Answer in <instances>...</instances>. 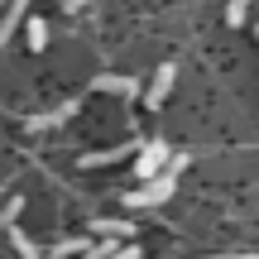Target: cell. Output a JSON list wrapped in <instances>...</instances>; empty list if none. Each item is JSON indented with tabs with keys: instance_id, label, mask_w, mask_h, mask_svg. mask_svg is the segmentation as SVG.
Here are the masks:
<instances>
[{
	"instance_id": "4fadbf2b",
	"label": "cell",
	"mask_w": 259,
	"mask_h": 259,
	"mask_svg": "<svg viewBox=\"0 0 259 259\" xmlns=\"http://www.w3.org/2000/svg\"><path fill=\"white\" fill-rule=\"evenodd\" d=\"M106 259H139V245H115V254H106Z\"/></svg>"
},
{
	"instance_id": "6da1fadb",
	"label": "cell",
	"mask_w": 259,
	"mask_h": 259,
	"mask_svg": "<svg viewBox=\"0 0 259 259\" xmlns=\"http://www.w3.org/2000/svg\"><path fill=\"white\" fill-rule=\"evenodd\" d=\"M183 168H187V158L173 154V158H168V173H158V178H149L144 187L125 192V206H135V211H139V206H163L168 197L178 192V173H183Z\"/></svg>"
},
{
	"instance_id": "7c38bea8",
	"label": "cell",
	"mask_w": 259,
	"mask_h": 259,
	"mask_svg": "<svg viewBox=\"0 0 259 259\" xmlns=\"http://www.w3.org/2000/svg\"><path fill=\"white\" fill-rule=\"evenodd\" d=\"M19 211H24V197H10V206H5V211H0V231H10Z\"/></svg>"
},
{
	"instance_id": "52a82bcc",
	"label": "cell",
	"mask_w": 259,
	"mask_h": 259,
	"mask_svg": "<svg viewBox=\"0 0 259 259\" xmlns=\"http://www.w3.org/2000/svg\"><path fill=\"white\" fill-rule=\"evenodd\" d=\"M24 19H29V0H10V15H5V24H0V44H10L15 24H24Z\"/></svg>"
},
{
	"instance_id": "9c48e42d",
	"label": "cell",
	"mask_w": 259,
	"mask_h": 259,
	"mask_svg": "<svg viewBox=\"0 0 259 259\" xmlns=\"http://www.w3.org/2000/svg\"><path fill=\"white\" fill-rule=\"evenodd\" d=\"M24 34H29V48H34V53L48 48V24L44 19H24Z\"/></svg>"
},
{
	"instance_id": "e0dca14e",
	"label": "cell",
	"mask_w": 259,
	"mask_h": 259,
	"mask_svg": "<svg viewBox=\"0 0 259 259\" xmlns=\"http://www.w3.org/2000/svg\"><path fill=\"white\" fill-rule=\"evenodd\" d=\"M231 5H240V10H245V5H250V0H231Z\"/></svg>"
},
{
	"instance_id": "7a4b0ae2",
	"label": "cell",
	"mask_w": 259,
	"mask_h": 259,
	"mask_svg": "<svg viewBox=\"0 0 259 259\" xmlns=\"http://www.w3.org/2000/svg\"><path fill=\"white\" fill-rule=\"evenodd\" d=\"M168 158H173V149H168L163 139H149V144L139 149V158H135V178H144V183H149V178H158Z\"/></svg>"
},
{
	"instance_id": "277c9868",
	"label": "cell",
	"mask_w": 259,
	"mask_h": 259,
	"mask_svg": "<svg viewBox=\"0 0 259 259\" xmlns=\"http://www.w3.org/2000/svg\"><path fill=\"white\" fill-rule=\"evenodd\" d=\"M125 154H139V144H135V139H125V144H115V149H96V154H82V168H106V163H120Z\"/></svg>"
},
{
	"instance_id": "ba28073f",
	"label": "cell",
	"mask_w": 259,
	"mask_h": 259,
	"mask_svg": "<svg viewBox=\"0 0 259 259\" xmlns=\"http://www.w3.org/2000/svg\"><path fill=\"white\" fill-rule=\"evenodd\" d=\"M72 111H77V101H63L58 111H48V115H34V120H29V130H53V125H63Z\"/></svg>"
},
{
	"instance_id": "8fae6325",
	"label": "cell",
	"mask_w": 259,
	"mask_h": 259,
	"mask_svg": "<svg viewBox=\"0 0 259 259\" xmlns=\"http://www.w3.org/2000/svg\"><path fill=\"white\" fill-rule=\"evenodd\" d=\"M87 250V235L82 240H63V245H53V250H48V259H72V254H82Z\"/></svg>"
},
{
	"instance_id": "2e32d148",
	"label": "cell",
	"mask_w": 259,
	"mask_h": 259,
	"mask_svg": "<svg viewBox=\"0 0 259 259\" xmlns=\"http://www.w3.org/2000/svg\"><path fill=\"white\" fill-rule=\"evenodd\" d=\"M87 5V0H63V10H82Z\"/></svg>"
},
{
	"instance_id": "9a60e30c",
	"label": "cell",
	"mask_w": 259,
	"mask_h": 259,
	"mask_svg": "<svg viewBox=\"0 0 259 259\" xmlns=\"http://www.w3.org/2000/svg\"><path fill=\"white\" fill-rule=\"evenodd\" d=\"M202 259H259V254H202Z\"/></svg>"
},
{
	"instance_id": "5b68a950",
	"label": "cell",
	"mask_w": 259,
	"mask_h": 259,
	"mask_svg": "<svg viewBox=\"0 0 259 259\" xmlns=\"http://www.w3.org/2000/svg\"><path fill=\"white\" fill-rule=\"evenodd\" d=\"M96 92H111V96H125V101H130V96H139V82H135V77H115V72H106V77H96Z\"/></svg>"
},
{
	"instance_id": "30bf717a",
	"label": "cell",
	"mask_w": 259,
	"mask_h": 259,
	"mask_svg": "<svg viewBox=\"0 0 259 259\" xmlns=\"http://www.w3.org/2000/svg\"><path fill=\"white\" fill-rule=\"evenodd\" d=\"M10 245H15V250H19V254H24V259H44V250H38V245H34V240H29V235H24V231H19V226H10Z\"/></svg>"
},
{
	"instance_id": "5bb4252c",
	"label": "cell",
	"mask_w": 259,
	"mask_h": 259,
	"mask_svg": "<svg viewBox=\"0 0 259 259\" xmlns=\"http://www.w3.org/2000/svg\"><path fill=\"white\" fill-rule=\"evenodd\" d=\"M226 24H235V29H240V24H245V10H240V5H231V10H226Z\"/></svg>"
},
{
	"instance_id": "3957f363",
	"label": "cell",
	"mask_w": 259,
	"mask_h": 259,
	"mask_svg": "<svg viewBox=\"0 0 259 259\" xmlns=\"http://www.w3.org/2000/svg\"><path fill=\"white\" fill-rule=\"evenodd\" d=\"M173 82H178V63H163V67L154 72V87H149L144 106H154V111H158V106L168 101V92H173Z\"/></svg>"
},
{
	"instance_id": "8992f818",
	"label": "cell",
	"mask_w": 259,
	"mask_h": 259,
	"mask_svg": "<svg viewBox=\"0 0 259 259\" xmlns=\"http://www.w3.org/2000/svg\"><path fill=\"white\" fill-rule=\"evenodd\" d=\"M92 231L106 235V240H130V235H135V221H130V216H125V221H115V216H96Z\"/></svg>"
},
{
	"instance_id": "ac0fdd59",
	"label": "cell",
	"mask_w": 259,
	"mask_h": 259,
	"mask_svg": "<svg viewBox=\"0 0 259 259\" xmlns=\"http://www.w3.org/2000/svg\"><path fill=\"white\" fill-rule=\"evenodd\" d=\"M254 34H259V24H254Z\"/></svg>"
}]
</instances>
